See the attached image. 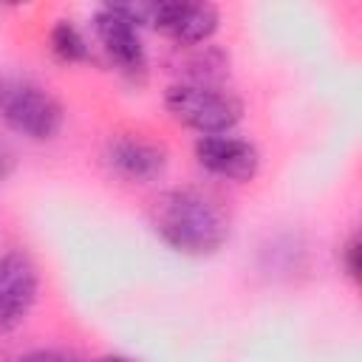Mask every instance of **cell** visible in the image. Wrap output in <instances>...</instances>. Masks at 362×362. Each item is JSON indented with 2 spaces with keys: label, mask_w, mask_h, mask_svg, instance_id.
Segmentation results:
<instances>
[{
  "label": "cell",
  "mask_w": 362,
  "mask_h": 362,
  "mask_svg": "<svg viewBox=\"0 0 362 362\" xmlns=\"http://www.w3.org/2000/svg\"><path fill=\"white\" fill-rule=\"evenodd\" d=\"M156 235L181 255H215L229 238V218L215 198L198 189H167L153 201Z\"/></svg>",
  "instance_id": "6da1fadb"
},
{
  "label": "cell",
  "mask_w": 362,
  "mask_h": 362,
  "mask_svg": "<svg viewBox=\"0 0 362 362\" xmlns=\"http://www.w3.org/2000/svg\"><path fill=\"white\" fill-rule=\"evenodd\" d=\"M164 105L170 110V116L192 130H198L201 136H221L229 133L240 116H243V105L235 93L223 90L221 85H189V82H175L167 96Z\"/></svg>",
  "instance_id": "7a4b0ae2"
},
{
  "label": "cell",
  "mask_w": 362,
  "mask_h": 362,
  "mask_svg": "<svg viewBox=\"0 0 362 362\" xmlns=\"http://www.w3.org/2000/svg\"><path fill=\"white\" fill-rule=\"evenodd\" d=\"M0 119L31 141H48L62 127V107L34 82L0 79Z\"/></svg>",
  "instance_id": "3957f363"
},
{
  "label": "cell",
  "mask_w": 362,
  "mask_h": 362,
  "mask_svg": "<svg viewBox=\"0 0 362 362\" xmlns=\"http://www.w3.org/2000/svg\"><path fill=\"white\" fill-rule=\"evenodd\" d=\"M37 283V266L25 252L11 249L0 255V331H11L28 317Z\"/></svg>",
  "instance_id": "277c9868"
},
{
  "label": "cell",
  "mask_w": 362,
  "mask_h": 362,
  "mask_svg": "<svg viewBox=\"0 0 362 362\" xmlns=\"http://www.w3.org/2000/svg\"><path fill=\"white\" fill-rule=\"evenodd\" d=\"M93 31H96L99 45L110 57V62L124 76H133L136 79V76L144 74L147 57H144L139 25H133L127 17H122L113 6H102L96 11V17H93Z\"/></svg>",
  "instance_id": "5b68a950"
},
{
  "label": "cell",
  "mask_w": 362,
  "mask_h": 362,
  "mask_svg": "<svg viewBox=\"0 0 362 362\" xmlns=\"http://www.w3.org/2000/svg\"><path fill=\"white\" fill-rule=\"evenodd\" d=\"M195 158L206 173L229 178V181H240V184L252 181L260 167V156H257L255 144L226 136V133L201 136L195 141Z\"/></svg>",
  "instance_id": "8992f818"
},
{
  "label": "cell",
  "mask_w": 362,
  "mask_h": 362,
  "mask_svg": "<svg viewBox=\"0 0 362 362\" xmlns=\"http://www.w3.org/2000/svg\"><path fill=\"white\" fill-rule=\"evenodd\" d=\"M150 25L178 45H204L218 28V8L209 3H156Z\"/></svg>",
  "instance_id": "52a82bcc"
},
{
  "label": "cell",
  "mask_w": 362,
  "mask_h": 362,
  "mask_svg": "<svg viewBox=\"0 0 362 362\" xmlns=\"http://www.w3.org/2000/svg\"><path fill=\"white\" fill-rule=\"evenodd\" d=\"M107 167L124 178V181H136V184H150L156 181L164 167H167V153L164 147H158L156 141H147L141 136H119L107 144L105 150Z\"/></svg>",
  "instance_id": "ba28073f"
},
{
  "label": "cell",
  "mask_w": 362,
  "mask_h": 362,
  "mask_svg": "<svg viewBox=\"0 0 362 362\" xmlns=\"http://www.w3.org/2000/svg\"><path fill=\"white\" fill-rule=\"evenodd\" d=\"M51 51L62 59V62H85L90 57L85 37L79 34V28L68 20H59L51 28Z\"/></svg>",
  "instance_id": "9c48e42d"
},
{
  "label": "cell",
  "mask_w": 362,
  "mask_h": 362,
  "mask_svg": "<svg viewBox=\"0 0 362 362\" xmlns=\"http://www.w3.org/2000/svg\"><path fill=\"white\" fill-rule=\"evenodd\" d=\"M339 263L345 269V274L351 280H359V269H362V249H359V238L351 235L348 243L339 249Z\"/></svg>",
  "instance_id": "30bf717a"
},
{
  "label": "cell",
  "mask_w": 362,
  "mask_h": 362,
  "mask_svg": "<svg viewBox=\"0 0 362 362\" xmlns=\"http://www.w3.org/2000/svg\"><path fill=\"white\" fill-rule=\"evenodd\" d=\"M17 362H76V359L62 351H31V354L20 356Z\"/></svg>",
  "instance_id": "8fae6325"
},
{
  "label": "cell",
  "mask_w": 362,
  "mask_h": 362,
  "mask_svg": "<svg viewBox=\"0 0 362 362\" xmlns=\"http://www.w3.org/2000/svg\"><path fill=\"white\" fill-rule=\"evenodd\" d=\"M93 362H136V359L122 356V354H107V356H99V359H93Z\"/></svg>",
  "instance_id": "7c38bea8"
},
{
  "label": "cell",
  "mask_w": 362,
  "mask_h": 362,
  "mask_svg": "<svg viewBox=\"0 0 362 362\" xmlns=\"http://www.w3.org/2000/svg\"><path fill=\"white\" fill-rule=\"evenodd\" d=\"M6 175V158H3V153H0V178Z\"/></svg>",
  "instance_id": "4fadbf2b"
}]
</instances>
